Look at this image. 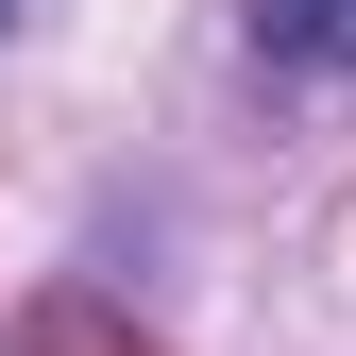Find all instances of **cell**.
<instances>
[{
    "label": "cell",
    "instance_id": "obj_2",
    "mask_svg": "<svg viewBox=\"0 0 356 356\" xmlns=\"http://www.w3.org/2000/svg\"><path fill=\"white\" fill-rule=\"evenodd\" d=\"M34 356H153V339H119L102 305H34Z\"/></svg>",
    "mask_w": 356,
    "mask_h": 356
},
{
    "label": "cell",
    "instance_id": "obj_1",
    "mask_svg": "<svg viewBox=\"0 0 356 356\" xmlns=\"http://www.w3.org/2000/svg\"><path fill=\"white\" fill-rule=\"evenodd\" d=\"M254 51H272V68L356 85V0H254Z\"/></svg>",
    "mask_w": 356,
    "mask_h": 356
},
{
    "label": "cell",
    "instance_id": "obj_3",
    "mask_svg": "<svg viewBox=\"0 0 356 356\" xmlns=\"http://www.w3.org/2000/svg\"><path fill=\"white\" fill-rule=\"evenodd\" d=\"M0 34H17V0H0Z\"/></svg>",
    "mask_w": 356,
    "mask_h": 356
}]
</instances>
